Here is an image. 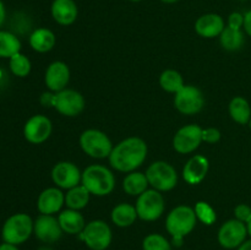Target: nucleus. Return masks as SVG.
Returning a JSON list of instances; mask_svg holds the SVG:
<instances>
[{"label":"nucleus","instance_id":"1","mask_svg":"<svg viewBox=\"0 0 251 250\" xmlns=\"http://www.w3.org/2000/svg\"><path fill=\"white\" fill-rule=\"evenodd\" d=\"M149 153L146 141L141 137L130 136L115 145L108 157L113 169L122 173L135 172L145 163Z\"/></svg>","mask_w":251,"mask_h":250},{"label":"nucleus","instance_id":"2","mask_svg":"<svg viewBox=\"0 0 251 250\" xmlns=\"http://www.w3.org/2000/svg\"><path fill=\"white\" fill-rule=\"evenodd\" d=\"M196 218L194 207L188 205H179L167 215L166 229L172 237L176 247H181L186 235L190 234L196 227Z\"/></svg>","mask_w":251,"mask_h":250},{"label":"nucleus","instance_id":"3","mask_svg":"<svg viewBox=\"0 0 251 250\" xmlns=\"http://www.w3.org/2000/svg\"><path fill=\"white\" fill-rule=\"evenodd\" d=\"M81 184L90 191L91 195L103 198L112 194L114 190L115 176L105 166L91 164L83 169Z\"/></svg>","mask_w":251,"mask_h":250},{"label":"nucleus","instance_id":"4","mask_svg":"<svg viewBox=\"0 0 251 250\" xmlns=\"http://www.w3.org/2000/svg\"><path fill=\"white\" fill-rule=\"evenodd\" d=\"M33 225L31 216L27 213H15L10 216L2 225V240L14 245L27 242L33 233Z\"/></svg>","mask_w":251,"mask_h":250},{"label":"nucleus","instance_id":"5","mask_svg":"<svg viewBox=\"0 0 251 250\" xmlns=\"http://www.w3.org/2000/svg\"><path fill=\"white\" fill-rule=\"evenodd\" d=\"M80 147L88 157L95 159L108 158L112 153L113 142L105 132L98 129H87L80 135Z\"/></svg>","mask_w":251,"mask_h":250},{"label":"nucleus","instance_id":"6","mask_svg":"<svg viewBox=\"0 0 251 250\" xmlns=\"http://www.w3.org/2000/svg\"><path fill=\"white\" fill-rule=\"evenodd\" d=\"M135 207L140 220L145 222H154L163 216L166 200L161 191L151 188L137 196Z\"/></svg>","mask_w":251,"mask_h":250},{"label":"nucleus","instance_id":"7","mask_svg":"<svg viewBox=\"0 0 251 250\" xmlns=\"http://www.w3.org/2000/svg\"><path fill=\"white\" fill-rule=\"evenodd\" d=\"M146 176L152 189L166 193L178 185V173L171 163L166 161H156L146 169Z\"/></svg>","mask_w":251,"mask_h":250},{"label":"nucleus","instance_id":"8","mask_svg":"<svg viewBox=\"0 0 251 250\" xmlns=\"http://www.w3.org/2000/svg\"><path fill=\"white\" fill-rule=\"evenodd\" d=\"M80 239L91 250H107L112 244L113 233L109 225L103 220H93L86 223Z\"/></svg>","mask_w":251,"mask_h":250},{"label":"nucleus","instance_id":"9","mask_svg":"<svg viewBox=\"0 0 251 250\" xmlns=\"http://www.w3.org/2000/svg\"><path fill=\"white\" fill-rule=\"evenodd\" d=\"M205 96L202 91L194 85H185L174 95V107L184 115H195L202 110Z\"/></svg>","mask_w":251,"mask_h":250},{"label":"nucleus","instance_id":"10","mask_svg":"<svg viewBox=\"0 0 251 250\" xmlns=\"http://www.w3.org/2000/svg\"><path fill=\"white\" fill-rule=\"evenodd\" d=\"M85 105V97L76 90L65 88L60 92L54 93L53 108L64 117H77L83 112Z\"/></svg>","mask_w":251,"mask_h":250},{"label":"nucleus","instance_id":"11","mask_svg":"<svg viewBox=\"0 0 251 250\" xmlns=\"http://www.w3.org/2000/svg\"><path fill=\"white\" fill-rule=\"evenodd\" d=\"M247 225L240 221L232 218L223 223L217 233V240L220 245L225 249H238L248 237Z\"/></svg>","mask_w":251,"mask_h":250},{"label":"nucleus","instance_id":"12","mask_svg":"<svg viewBox=\"0 0 251 250\" xmlns=\"http://www.w3.org/2000/svg\"><path fill=\"white\" fill-rule=\"evenodd\" d=\"M202 144V127L198 124H189L180 127L173 137V149L180 154L195 152Z\"/></svg>","mask_w":251,"mask_h":250},{"label":"nucleus","instance_id":"13","mask_svg":"<svg viewBox=\"0 0 251 250\" xmlns=\"http://www.w3.org/2000/svg\"><path fill=\"white\" fill-rule=\"evenodd\" d=\"M50 176L54 185L58 186L59 189L69 190V189L80 185L82 172L73 162L61 161L53 167Z\"/></svg>","mask_w":251,"mask_h":250},{"label":"nucleus","instance_id":"14","mask_svg":"<svg viewBox=\"0 0 251 250\" xmlns=\"http://www.w3.org/2000/svg\"><path fill=\"white\" fill-rule=\"evenodd\" d=\"M53 131V124L48 117L36 114L29 118L24 126V136L28 142L39 145L46 142Z\"/></svg>","mask_w":251,"mask_h":250},{"label":"nucleus","instance_id":"15","mask_svg":"<svg viewBox=\"0 0 251 250\" xmlns=\"http://www.w3.org/2000/svg\"><path fill=\"white\" fill-rule=\"evenodd\" d=\"M63 233L58 217L54 215H41L34 221L33 234L42 243L54 244L60 240Z\"/></svg>","mask_w":251,"mask_h":250},{"label":"nucleus","instance_id":"16","mask_svg":"<svg viewBox=\"0 0 251 250\" xmlns=\"http://www.w3.org/2000/svg\"><path fill=\"white\" fill-rule=\"evenodd\" d=\"M70 81V69L64 61L56 60L49 64L44 75V83L50 92H60L65 90Z\"/></svg>","mask_w":251,"mask_h":250},{"label":"nucleus","instance_id":"17","mask_svg":"<svg viewBox=\"0 0 251 250\" xmlns=\"http://www.w3.org/2000/svg\"><path fill=\"white\" fill-rule=\"evenodd\" d=\"M65 205V194L58 186L47 188L37 199V208L41 215H55Z\"/></svg>","mask_w":251,"mask_h":250},{"label":"nucleus","instance_id":"18","mask_svg":"<svg viewBox=\"0 0 251 250\" xmlns=\"http://www.w3.org/2000/svg\"><path fill=\"white\" fill-rule=\"evenodd\" d=\"M195 32L200 37L212 39L220 37L226 28L225 19L216 12H207L199 17L195 21Z\"/></svg>","mask_w":251,"mask_h":250},{"label":"nucleus","instance_id":"19","mask_svg":"<svg viewBox=\"0 0 251 250\" xmlns=\"http://www.w3.org/2000/svg\"><path fill=\"white\" fill-rule=\"evenodd\" d=\"M210 169V162L202 154H194L183 168V179L189 185H198L206 178Z\"/></svg>","mask_w":251,"mask_h":250},{"label":"nucleus","instance_id":"20","mask_svg":"<svg viewBox=\"0 0 251 250\" xmlns=\"http://www.w3.org/2000/svg\"><path fill=\"white\" fill-rule=\"evenodd\" d=\"M50 14L54 21L60 26H70L77 20L78 7L75 0H53Z\"/></svg>","mask_w":251,"mask_h":250},{"label":"nucleus","instance_id":"21","mask_svg":"<svg viewBox=\"0 0 251 250\" xmlns=\"http://www.w3.org/2000/svg\"><path fill=\"white\" fill-rule=\"evenodd\" d=\"M58 221L63 232L70 235H78L86 225L82 213L80 211L71 210V208L60 211L58 215Z\"/></svg>","mask_w":251,"mask_h":250},{"label":"nucleus","instance_id":"22","mask_svg":"<svg viewBox=\"0 0 251 250\" xmlns=\"http://www.w3.org/2000/svg\"><path fill=\"white\" fill-rule=\"evenodd\" d=\"M56 37L51 29L39 27L29 36V46L37 53H48L55 47Z\"/></svg>","mask_w":251,"mask_h":250},{"label":"nucleus","instance_id":"23","mask_svg":"<svg viewBox=\"0 0 251 250\" xmlns=\"http://www.w3.org/2000/svg\"><path fill=\"white\" fill-rule=\"evenodd\" d=\"M139 218L135 205L126 202H120L114 206L110 212V220L117 227L127 228L134 225Z\"/></svg>","mask_w":251,"mask_h":250},{"label":"nucleus","instance_id":"24","mask_svg":"<svg viewBox=\"0 0 251 250\" xmlns=\"http://www.w3.org/2000/svg\"><path fill=\"white\" fill-rule=\"evenodd\" d=\"M122 185L125 194L130 196H139L149 189L150 184L147 180L146 173L135 171L130 172L124 176Z\"/></svg>","mask_w":251,"mask_h":250},{"label":"nucleus","instance_id":"25","mask_svg":"<svg viewBox=\"0 0 251 250\" xmlns=\"http://www.w3.org/2000/svg\"><path fill=\"white\" fill-rule=\"evenodd\" d=\"M228 112H229L230 118L237 124H249L251 119V105L247 98L242 97V96H237V97L232 98L229 105H228Z\"/></svg>","mask_w":251,"mask_h":250},{"label":"nucleus","instance_id":"26","mask_svg":"<svg viewBox=\"0 0 251 250\" xmlns=\"http://www.w3.org/2000/svg\"><path fill=\"white\" fill-rule=\"evenodd\" d=\"M91 194L82 184L69 189L65 193V206L71 210L81 211L90 202Z\"/></svg>","mask_w":251,"mask_h":250},{"label":"nucleus","instance_id":"27","mask_svg":"<svg viewBox=\"0 0 251 250\" xmlns=\"http://www.w3.org/2000/svg\"><path fill=\"white\" fill-rule=\"evenodd\" d=\"M220 38L221 47L228 51H237L244 44V32L243 29L230 28L226 25V28L221 33Z\"/></svg>","mask_w":251,"mask_h":250},{"label":"nucleus","instance_id":"28","mask_svg":"<svg viewBox=\"0 0 251 250\" xmlns=\"http://www.w3.org/2000/svg\"><path fill=\"white\" fill-rule=\"evenodd\" d=\"M159 86L168 93H178L185 86L183 75L174 69H167L159 76Z\"/></svg>","mask_w":251,"mask_h":250},{"label":"nucleus","instance_id":"29","mask_svg":"<svg viewBox=\"0 0 251 250\" xmlns=\"http://www.w3.org/2000/svg\"><path fill=\"white\" fill-rule=\"evenodd\" d=\"M21 42L14 33L7 31H0V58H11L20 53Z\"/></svg>","mask_w":251,"mask_h":250},{"label":"nucleus","instance_id":"30","mask_svg":"<svg viewBox=\"0 0 251 250\" xmlns=\"http://www.w3.org/2000/svg\"><path fill=\"white\" fill-rule=\"evenodd\" d=\"M9 65L11 73L17 77H26L29 75L32 69L29 59L22 53H16L15 55H12L10 58Z\"/></svg>","mask_w":251,"mask_h":250},{"label":"nucleus","instance_id":"31","mask_svg":"<svg viewBox=\"0 0 251 250\" xmlns=\"http://www.w3.org/2000/svg\"><path fill=\"white\" fill-rule=\"evenodd\" d=\"M194 211H195L198 221H200L203 225H211L217 221V213H216L215 208L206 201H198L195 203Z\"/></svg>","mask_w":251,"mask_h":250},{"label":"nucleus","instance_id":"32","mask_svg":"<svg viewBox=\"0 0 251 250\" xmlns=\"http://www.w3.org/2000/svg\"><path fill=\"white\" fill-rule=\"evenodd\" d=\"M142 250H172V244L164 235L151 233L142 240Z\"/></svg>","mask_w":251,"mask_h":250},{"label":"nucleus","instance_id":"33","mask_svg":"<svg viewBox=\"0 0 251 250\" xmlns=\"http://www.w3.org/2000/svg\"><path fill=\"white\" fill-rule=\"evenodd\" d=\"M234 218L243 223H249L251 220V206L248 203H239L234 207Z\"/></svg>","mask_w":251,"mask_h":250},{"label":"nucleus","instance_id":"34","mask_svg":"<svg viewBox=\"0 0 251 250\" xmlns=\"http://www.w3.org/2000/svg\"><path fill=\"white\" fill-rule=\"evenodd\" d=\"M222 137L220 130L217 127H206L202 129V142H206L208 145H215Z\"/></svg>","mask_w":251,"mask_h":250},{"label":"nucleus","instance_id":"35","mask_svg":"<svg viewBox=\"0 0 251 250\" xmlns=\"http://www.w3.org/2000/svg\"><path fill=\"white\" fill-rule=\"evenodd\" d=\"M243 25H244V14H242V12L234 11L228 16L227 26L230 28L243 29Z\"/></svg>","mask_w":251,"mask_h":250},{"label":"nucleus","instance_id":"36","mask_svg":"<svg viewBox=\"0 0 251 250\" xmlns=\"http://www.w3.org/2000/svg\"><path fill=\"white\" fill-rule=\"evenodd\" d=\"M243 29L248 36L251 37V10H248L244 14V25H243Z\"/></svg>","mask_w":251,"mask_h":250},{"label":"nucleus","instance_id":"37","mask_svg":"<svg viewBox=\"0 0 251 250\" xmlns=\"http://www.w3.org/2000/svg\"><path fill=\"white\" fill-rule=\"evenodd\" d=\"M5 17H6V11H5V6H4V2L0 0V27L2 26L5 21Z\"/></svg>","mask_w":251,"mask_h":250},{"label":"nucleus","instance_id":"38","mask_svg":"<svg viewBox=\"0 0 251 250\" xmlns=\"http://www.w3.org/2000/svg\"><path fill=\"white\" fill-rule=\"evenodd\" d=\"M0 250H20L19 248H17V245H14V244H9V243H2V244H0Z\"/></svg>","mask_w":251,"mask_h":250},{"label":"nucleus","instance_id":"39","mask_svg":"<svg viewBox=\"0 0 251 250\" xmlns=\"http://www.w3.org/2000/svg\"><path fill=\"white\" fill-rule=\"evenodd\" d=\"M237 250H251V239L249 240H245Z\"/></svg>","mask_w":251,"mask_h":250},{"label":"nucleus","instance_id":"40","mask_svg":"<svg viewBox=\"0 0 251 250\" xmlns=\"http://www.w3.org/2000/svg\"><path fill=\"white\" fill-rule=\"evenodd\" d=\"M159 1L164 2V4H176V2H178L179 0H159Z\"/></svg>","mask_w":251,"mask_h":250},{"label":"nucleus","instance_id":"41","mask_svg":"<svg viewBox=\"0 0 251 250\" xmlns=\"http://www.w3.org/2000/svg\"><path fill=\"white\" fill-rule=\"evenodd\" d=\"M247 228H248V234H249L250 238H251V220H250L249 223H247Z\"/></svg>","mask_w":251,"mask_h":250},{"label":"nucleus","instance_id":"42","mask_svg":"<svg viewBox=\"0 0 251 250\" xmlns=\"http://www.w3.org/2000/svg\"><path fill=\"white\" fill-rule=\"evenodd\" d=\"M129 1H131V2H140V1H142V0H129Z\"/></svg>","mask_w":251,"mask_h":250},{"label":"nucleus","instance_id":"43","mask_svg":"<svg viewBox=\"0 0 251 250\" xmlns=\"http://www.w3.org/2000/svg\"><path fill=\"white\" fill-rule=\"evenodd\" d=\"M248 125H249V127H250V130H251V119H250V122H249V124H248Z\"/></svg>","mask_w":251,"mask_h":250},{"label":"nucleus","instance_id":"44","mask_svg":"<svg viewBox=\"0 0 251 250\" xmlns=\"http://www.w3.org/2000/svg\"><path fill=\"white\" fill-rule=\"evenodd\" d=\"M240 1H245V0H240Z\"/></svg>","mask_w":251,"mask_h":250}]
</instances>
